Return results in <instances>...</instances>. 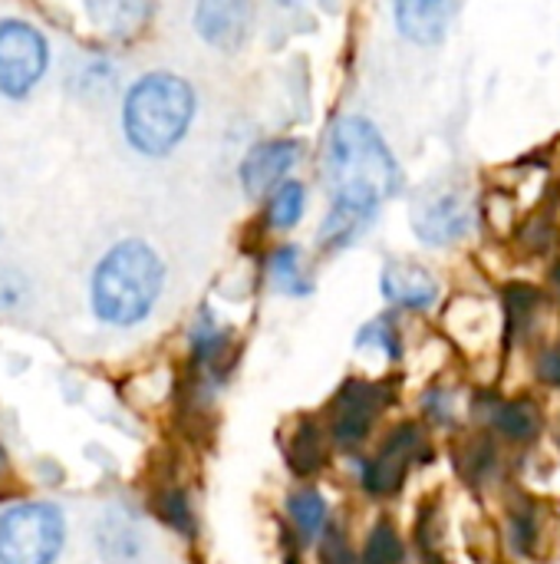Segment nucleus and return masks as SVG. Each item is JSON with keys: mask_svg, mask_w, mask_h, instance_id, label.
Wrapping results in <instances>:
<instances>
[{"mask_svg": "<svg viewBox=\"0 0 560 564\" xmlns=\"http://www.w3.org/2000/svg\"><path fill=\"white\" fill-rule=\"evenodd\" d=\"M162 288L165 264L155 254V248H149L139 238H125L112 245L92 271V314L109 327H135L152 314Z\"/></svg>", "mask_w": 560, "mask_h": 564, "instance_id": "obj_1", "label": "nucleus"}, {"mask_svg": "<svg viewBox=\"0 0 560 564\" xmlns=\"http://www.w3.org/2000/svg\"><path fill=\"white\" fill-rule=\"evenodd\" d=\"M195 119V89L175 73H145L122 102V129L135 152L149 159L168 155Z\"/></svg>", "mask_w": 560, "mask_h": 564, "instance_id": "obj_2", "label": "nucleus"}, {"mask_svg": "<svg viewBox=\"0 0 560 564\" xmlns=\"http://www.w3.org/2000/svg\"><path fill=\"white\" fill-rule=\"evenodd\" d=\"M330 178L333 188L360 185L376 192L383 202L393 198L403 185L399 162L389 145L376 132V126L363 116H347L330 132Z\"/></svg>", "mask_w": 560, "mask_h": 564, "instance_id": "obj_3", "label": "nucleus"}, {"mask_svg": "<svg viewBox=\"0 0 560 564\" xmlns=\"http://www.w3.org/2000/svg\"><path fill=\"white\" fill-rule=\"evenodd\" d=\"M63 542L66 522L50 502H20L0 512V564H53Z\"/></svg>", "mask_w": 560, "mask_h": 564, "instance_id": "obj_4", "label": "nucleus"}, {"mask_svg": "<svg viewBox=\"0 0 560 564\" xmlns=\"http://www.w3.org/2000/svg\"><path fill=\"white\" fill-rule=\"evenodd\" d=\"M50 66L46 36L23 20H0V93L26 99Z\"/></svg>", "mask_w": 560, "mask_h": 564, "instance_id": "obj_5", "label": "nucleus"}, {"mask_svg": "<svg viewBox=\"0 0 560 564\" xmlns=\"http://www.w3.org/2000/svg\"><path fill=\"white\" fill-rule=\"evenodd\" d=\"M393 403V387L389 383H373V380H347L333 400V423L330 436L343 449H356L370 440L373 423L380 413Z\"/></svg>", "mask_w": 560, "mask_h": 564, "instance_id": "obj_6", "label": "nucleus"}, {"mask_svg": "<svg viewBox=\"0 0 560 564\" xmlns=\"http://www.w3.org/2000/svg\"><path fill=\"white\" fill-rule=\"evenodd\" d=\"M422 453V433L416 423H403L396 426L386 443L380 446V453L363 466V489L373 499H389L403 489L409 466L416 463V456Z\"/></svg>", "mask_w": 560, "mask_h": 564, "instance_id": "obj_7", "label": "nucleus"}, {"mask_svg": "<svg viewBox=\"0 0 560 564\" xmlns=\"http://www.w3.org/2000/svg\"><path fill=\"white\" fill-rule=\"evenodd\" d=\"M380 195L370 192V188H360V185H343V188H333V205L320 225V245L323 251H340L347 245H353L366 228L370 221L376 218L380 212Z\"/></svg>", "mask_w": 560, "mask_h": 564, "instance_id": "obj_8", "label": "nucleus"}, {"mask_svg": "<svg viewBox=\"0 0 560 564\" xmlns=\"http://www.w3.org/2000/svg\"><path fill=\"white\" fill-rule=\"evenodd\" d=\"M251 23H254L251 0H198L195 3L198 36L221 53H238L248 43Z\"/></svg>", "mask_w": 560, "mask_h": 564, "instance_id": "obj_9", "label": "nucleus"}, {"mask_svg": "<svg viewBox=\"0 0 560 564\" xmlns=\"http://www.w3.org/2000/svg\"><path fill=\"white\" fill-rule=\"evenodd\" d=\"M472 221H475V215L459 192H439L413 208V228H416L419 241H426L432 248L465 238Z\"/></svg>", "mask_w": 560, "mask_h": 564, "instance_id": "obj_10", "label": "nucleus"}, {"mask_svg": "<svg viewBox=\"0 0 560 564\" xmlns=\"http://www.w3.org/2000/svg\"><path fill=\"white\" fill-rule=\"evenodd\" d=\"M300 159V142L297 139H271V142H261L254 145L238 175H241V185L251 198H264L271 195L281 182H287V172L297 165Z\"/></svg>", "mask_w": 560, "mask_h": 564, "instance_id": "obj_11", "label": "nucleus"}, {"mask_svg": "<svg viewBox=\"0 0 560 564\" xmlns=\"http://www.w3.org/2000/svg\"><path fill=\"white\" fill-rule=\"evenodd\" d=\"M383 297L403 311H429L439 301V281L432 271L413 261H389L383 268Z\"/></svg>", "mask_w": 560, "mask_h": 564, "instance_id": "obj_12", "label": "nucleus"}, {"mask_svg": "<svg viewBox=\"0 0 560 564\" xmlns=\"http://www.w3.org/2000/svg\"><path fill=\"white\" fill-rule=\"evenodd\" d=\"M393 17L406 40L432 46L449 26V0H393Z\"/></svg>", "mask_w": 560, "mask_h": 564, "instance_id": "obj_13", "label": "nucleus"}, {"mask_svg": "<svg viewBox=\"0 0 560 564\" xmlns=\"http://www.w3.org/2000/svg\"><path fill=\"white\" fill-rule=\"evenodd\" d=\"M152 3L155 0H86V13L96 30L116 40H125V36H135L149 23Z\"/></svg>", "mask_w": 560, "mask_h": 564, "instance_id": "obj_14", "label": "nucleus"}, {"mask_svg": "<svg viewBox=\"0 0 560 564\" xmlns=\"http://www.w3.org/2000/svg\"><path fill=\"white\" fill-rule=\"evenodd\" d=\"M492 433H498L505 443L512 446H528L541 436L545 430V416L541 406L535 400H508V403H495L492 416H488Z\"/></svg>", "mask_w": 560, "mask_h": 564, "instance_id": "obj_15", "label": "nucleus"}, {"mask_svg": "<svg viewBox=\"0 0 560 564\" xmlns=\"http://www.w3.org/2000/svg\"><path fill=\"white\" fill-rule=\"evenodd\" d=\"M231 354H234L231 350V334L224 327H218L215 317L205 311L198 317V324L191 327V357H195V364L211 370V373H221Z\"/></svg>", "mask_w": 560, "mask_h": 564, "instance_id": "obj_16", "label": "nucleus"}, {"mask_svg": "<svg viewBox=\"0 0 560 564\" xmlns=\"http://www.w3.org/2000/svg\"><path fill=\"white\" fill-rule=\"evenodd\" d=\"M267 278L277 291L294 294V297H307L314 291L307 271H304V254L297 245H284L277 251H271L267 258Z\"/></svg>", "mask_w": 560, "mask_h": 564, "instance_id": "obj_17", "label": "nucleus"}, {"mask_svg": "<svg viewBox=\"0 0 560 564\" xmlns=\"http://www.w3.org/2000/svg\"><path fill=\"white\" fill-rule=\"evenodd\" d=\"M287 516L297 525V532L304 535V542H317L327 532L330 512H327V499L317 489H297L287 499Z\"/></svg>", "mask_w": 560, "mask_h": 564, "instance_id": "obj_18", "label": "nucleus"}, {"mask_svg": "<svg viewBox=\"0 0 560 564\" xmlns=\"http://www.w3.org/2000/svg\"><path fill=\"white\" fill-rule=\"evenodd\" d=\"M287 463L297 476H314L327 463V446H323V430L314 420H300L294 430V443L287 449Z\"/></svg>", "mask_w": 560, "mask_h": 564, "instance_id": "obj_19", "label": "nucleus"}, {"mask_svg": "<svg viewBox=\"0 0 560 564\" xmlns=\"http://www.w3.org/2000/svg\"><path fill=\"white\" fill-rule=\"evenodd\" d=\"M304 208H307V188H304V182L287 178V182H281L271 192L264 218H267V225L274 231H287V228H294L304 218Z\"/></svg>", "mask_w": 560, "mask_h": 564, "instance_id": "obj_20", "label": "nucleus"}, {"mask_svg": "<svg viewBox=\"0 0 560 564\" xmlns=\"http://www.w3.org/2000/svg\"><path fill=\"white\" fill-rule=\"evenodd\" d=\"M360 564H403V539H399V532H396V525L389 519H380L370 529V539H366Z\"/></svg>", "mask_w": 560, "mask_h": 564, "instance_id": "obj_21", "label": "nucleus"}, {"mask_svg": "<svg viewBox=\"0 0 560 564\" xmlns=\"http://www.w3.org/2000/svg\"><path fill=\"white\" fill-rule=\"evenodd\" d=\"M356 347H360V350L373 347V350H383L389 360H399V357H403V337H399L396 321H393L389 314H383V317L363 324L360 334H356Z\"/></svg>", "mask_w": 560, "mask_h": 564, "instance_id": "obj_22", "label": "nucleus"}, {"mask_svg": "<svg viewBox=\"0 0 560 564\" xmlns=\"http://www.w3.org/2000/svg\"><path fill=\"white\" fill-rule=\"evenodd\" d=\"M158 516H162L175 532L195 535V516H191V506H188V499H185L182 489L162 492V499H158Z\"/></svg>", "mask_w": 560, "mask_h": 564, "instance_id": "obj_23", "label": "nucleus"}, {"mask_svg": "<svg viewBox=\"0 0 560 564\" xmlns=\"http://www.w3.org/2000/svg\"><path fill=\"white\" fill-rule=\"evenodd\" d=\"M535 542H538L535 516H531V512H515V516H512V545H515L521 555H531Z\"/></svg>", "mask_w": 560, "mask_h": 564, "instance_id": "obj_24", "label": "nucleus"}, {"mask_svg": "<svg viewBox=\"0 0 560 564\" xmlns=\"http://www.w3.org/2000/svg\"><path fill=\"white\" fill-rule=\"evenodd\" d=\"M320 564H350L347 539L337 529H327L323 539H320Z\"/></svg>", "mask_w": 560, "mask_h": 564, "instance_id": "obj_25", "label": "nucleus"}, {"mask_svg": "<svg viewBox=\"0 0 560 564\" xmlns=\"http://www.w3.org/2000/svg\"><path fill=\"white\" fill-rule=\"evenodd\" d=\"M26 294V284L23 278H17L13 271H0V311H10L23 301Z\"/></svg>", "mask_w": 560, "mask_h": 564, "instance_id": "obj_26", "label": "nucleus"}, {"mask_svg": "<svg viewBox=\"0 0 560 564\" xmlns=\"http://www.w3.org/2000/svg\"><path fill=\"white\" fill-rule=\"evenodd\" d=\"M538 377H541L548 387H560V344L548 347V350L538 357Z\"/></svg>", "mask_w": 560, "mask_h": 564, "instance_id": "obj_27", "label": "nucleus"}, {"mask_svg": "<svg viewBox=\"0 0 560 564\" xmlns=\"http://www.w3.org/2000/svg\"><path fill=\"white\" fill-rule=\"evenodd\" d=\"M7 476V453H3V446H0V479Z\"/></svg>", "mask_w": 560, "mask_h": 564, "instance_id": "obj_28", "label": "nucleus"}]
</instances>
